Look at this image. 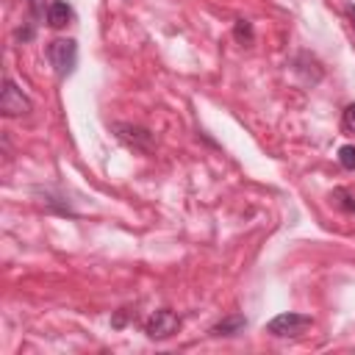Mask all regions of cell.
<instances>
[{
  "label": "cell",
  "mask_w": 355,
  "mask_h": 355,
  "mask_svg": "<svg viewBox=\"0 0 355 355\" xmlns=\"http://www.w3.org/2000/svg\"><path fill=\"white\" fill-rule=\"evenodd\" d=\"M47 58H50V64L55 69V78L64 80L67 75H72L75 67H78V44H75V39H55V42H50L47 44Z\"/></svg>",
  "instance_id": "6da1fadb"
},
{
  "label": "cell",
  "mask_w": 355,
  "mask_h": 355,
  "mask_svg": "<svg viewBox=\"0 0 355 355\" xmlns=\"http://www.w3.org/2000/svg\"><path fill=\"white\" fill-rule=\"evenodd\" d=\"M311 324H313V319H311L308 313L286 311V313H277L275 319L266 322V333L275 336V338H294V336L305 333Z\"/></svg>",
  "instance_id": "7a4b0ae2"
},
{
  "label": "cell",
  "mask_w": 355,
  "mask_h": 355,
  "mask_svg": "<svg viewBox=\"0 0 355 355\" xmlns=\"http://www.w3.org/2000/svg\"><path fill=\"white\" fill-rule=\"evenodd\" d=\"M33 111V103L31 97L11 80V78H3V92H0V114L3 116H25Z\"/></svg>",
  "instance_id": "3957f363"
},
{
  "label": "cell",
  "mask_w": 355,
  "mask_h": 355,
  "mask_svg": "<svg viewBox=\"0 0 355 355\" xmlns=\"http://www.w3.org/2000/svg\"><path fill=\"white\" fill-rule=\"evenodd\" d=\"M178 327H180V316H178L175 311H169V308H161V311H155V313L147 319L144 333H147L150 338L161 341V338H169L172 333H178Z\"/></svg>",
  "instance_id": "277c9868"
},
{
  "label": "cell",
  "mask_w": 355,
  "mask_h": 355,
  "mask_svg": "<svg viewBox=\"0 0 355 355\" xmlns=\"http://www.w3.org/2000/svg\"><path fill=\"white\" fill-rule=\"evenodd\" d=\"M114 133L122 144H128L130 150H139V153H150L153 150V133L147 128H139V125H128V122H116L114 125Z\"/></svg>",
  "instance_id": "5b68a950"
},
{
  "label": "cell",
  "mask_w": 355,
  "mask_h": 355,
  "mask_svg": "<svg viewBox=\"0 0 355 355\" xmlns=\"http://www.w3.org/2000/svg\"><path fill=\"white\" fill-rule=\"evenodd\" d=\"M244 327H247V316L244 313H230V316H225L222 322H216L211 327V336H239Z\"/></svg>",
  "instance_id": "8992f818"
},
{
  "label": "cell",
  "mask_w": 355,
  "mask_h": 355,
  "mask_svg": "<svg viewBox=\"0 0 355 355\" xmlns=\"http://www.w3.org/2000/svg\"><path fill=\"white\" fill-rule=\"evenodd\" d=\"M47 22H50L53 28L69 25V22H72V8H69L64 0H53V3L47 6Z\"/></svg>",
  "instance_id": "52a82bcc"
},
{
  "label": "cell",
  "mask_w": 355,
  "mask_h": 355,
  "mask_svg": "<svg viewBox=\"0 0 355 355\" xmlns=\"http://www.w3.org/2000/svg\"><path fill=\"white\" fill-rule=\"evenodd\" d=\"M330 200H336V205H338L341 211L355 214V194H352V191H347V189H336V191L330 194Z\"/></svg>",
  "instance_id": "ba28073f"
},
{
  "label": "cell",
  "mask_w": 355,
  "mask_h": 355,
  "mask_svg": "<svg viewBox=\"0 0 355 355\" xmlns=\"http://www.w3.org/2000/svg\"><path fill=\"white\" fill-rule=\"evenodd\" d=\"M233 36H236L239 44H250V42H252V25H250L247 19H236V25H233Z\"/></svg>",
  "instance_id": "9c48e42d"
},
{
  "label": "cell",
  "mask_w": 355,
  "mask_h": 355,
  "mask_svg": "<svg viewBox=\"0 0 355 355\" xmlns=\"http://www.w3.org/2000/svg\"><path fill=\"white\" fill-rule=\"evenodd\" d=\"M338 164L349 172H355V144H344L338 147Z\"/></svg>",
  "instance_id": "30bf717a"
},
{
  "label": "cell",
  "mask_w": 355,
  "mask_h": 355,
  "mask_svg": "<svg viewBox=\"0 0 355 355\" xmlns=\"http://www.w3.org/2000/svg\"><path fill=\"white\" fill-rule=\"evenodd\" d=\"M344 128L355 133V103H349V105L344 108Z\"/></svg>",
  "instance_id": "8fae6325"
},
{
  "label": "cell",
  "mask_w": 355,
  "mask_h": 355,
  "mask_svg": "<svg viewBox=\"0 0 355 355\" xmlns=\"http://www.w3.org/2000/svg\"><path fill=\"white\" fill-rule=\"evenodd\" d=\"M31 8H33V17H44V6H42V0H31Z\"/></svg>",
  "instance_id": "7c38bea8"
},
{
  "label": "cell",
  "mask_w": 355,
  "mask_h": 355,
  "mask_svg": "<svg viewBox=\"0 0 355 355\" xmlns=\"http://www.w3.org/2000/svg\"><path fill=\"white\" fill-rule=\"evenodd\" d=\"M344 11H347V19H349V25H352V31H355V6L349 3V6L344 8Z\"/></svg>",
  "instance_id": "4fadbf2b"
}]
</instances>
